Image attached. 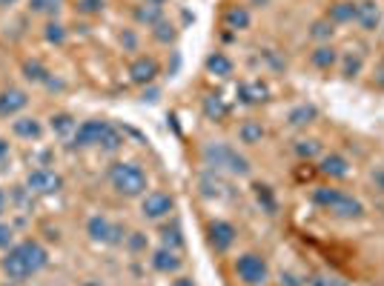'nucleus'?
<instances>
[{"label":"nucleus","instance_id":"18","mask_svg":"<svg viewBox=\"0 0 384 286\" xmlns=\"http://www.w3.org/2000/svg\"><path fill=\"white\" fill-rule=\"evenodd\" d=\"M310 63L316 66V69H321V72H330V69H333V66L339 63V52H336L333 46H330V43H321V46L310 55Z\"/></svg>","mask_w":384,"mask_h":286},{"label":"nucleus","instance_id":"9","mask_svg":"<svg viewBox=\"0 0 384 286\" xmlns=\"http://www.w3.org/2000/svg\"><path fill=\"white\" fill-rule=\"evenodd\" d=\"M86 232H89V238L95 243H120V226H115L109 218H103V214H92L89 223H86Z\"/></svg>","mask_w":384,"mask_h":286},{"label":"nucleus","instance_id":"42","mask_svg":"<svg viewBox=\"0 0 384 286\" xmlns=\"http://www.w3.org/2000/svg\"><path fill=\"white\" fill-rule=\"evenodd\" d=\"M6 155H9V143H6L3 138H0V160H3Z\"/></svg>","mask_w":384,"mask_h":286},{"label":"nucleus","instance_id":"3","mask_svg":"<svg viewBox=\"0 0 384 286\" xmlns=\"http://www.w3.org/2000/svg\"><path fill=\"white\" fill-rule=\"evenodd\" d=\"M109 184H112L115 192L127 195V198H141V195L149 189V177L138 164L120 160V164H112V169H109Z\"/></svg>","mask_w":384,"mask_h":286},{"label":"nucleus","instance_id":"20","mask_svg":"<svg viewBox=\"0 0 384 286\" xmlns=\"http://www.w3.org/2000/svg\"><path fill=\"white\" fill-rule=\"evenodd\" d=\"M135 21L141 23V26H155V23H161L164 21V6H158V3H144L135 9Z\"/></svg>","mask_w":384,"mask_h":286},{"label":"nucleus","instance_id":"36","mask_svg":"<svg viewBox=\"0 0 384 286\" xmlns=\"http://www.w3.org/2000/svg\"><path fill=\"white\" fill-rule=\"evenodd\" d=\"M361 72V58L359 55H347L344 58V78H356Z\"/></svg>","mask_w":384,"mask_h":286},{"label":"nucleus","instance_id":"6","mask_svg":"<svg viewBox=\"0 0 384 286\" xmlns=\"http://www.w3.org/2000/svg\"><path fill=\"white\" fill-rule=\"evenodd\" d=\"M0 270L6 272L9 280H26V278L34 275L32 266H29V261H26V255H23V249H21V243L12 246V249H6L3 261H0Z\"/></svg>","mask_w":384,"mask_h":286},{"label":"nucleus","instance_id":"46","mask_svg":"<svg viewBox=\"0 0 384 286\" xmlns=\"http://www.w3.org/2000/svg\"><path fill=\"white\" fill-rule=\"evenodd\" d=\"M6 286H17V283H14V280H12V283H6Z\"/></svg>","mask_w":384,"mask_h":286},{"label":"nucleus","instance_id":"28","mask_svg":"<svg viewBox=\"0 0 384 286\" xmlns=\"http://www.w3.org/2000/svg\"><path fill=\"white\" fill-rule=\"evenodd\" d=\"M161 238H164V246H169V249H181V246H184L181 226H178V223L164 226V229H161Z\"/></svg>","mask_w":384,"mask_h":286},{"label":"nucleus","instance_id":"17","mask_svg":"<svg viewBox=\"0 0 384 286\" xmlns=\"http://www.w3.org/2000/svg\"><path fill=\"white\" fill-rule=\"evenodd\" d=\"M21 249H23V255H26V261H29V266H32V272H41L43 266L49 263L46 249H43L38 241H23Z\"/></svg>","mask_w":384,"mask_h":286},{"label":"nucleus","instance_id":"39","mask_svg":"<svg viewBox=\"0 0 384 286\" xmlns=\"http://www.w3.org/2000/svg\"><path fill=\"white\" fill-rule=\"evenodd\" d=\"M310 286H347V283H344V280H339V278L319 275V278H312V280H310Z\"/></svg>","mask_w":384,"mask_h":286},{"label":"nucleus","instance_id":"26","mask_svg":"<svg viewBox=\"0 0 384 286\" xmlns=\"http://www.w3.org/2000/svg\"><path fill=\"white\" fill-rule=\"evenodd\" d=\"M253 189H255V201L264 206V212L267 214H275V195H273V189L264 186V184H255Z\"/></svg>","mask_w":384,"mask_h":286},{"label":"nucleus","instance_id":"13","mask_svg":"<svg viewBox=\"0 0 384 286\" xmlns=\"http://www.w3.org/2000/svg\"><path fill=\"white\" fill-rule=\"evenodd\" d=\"M26 92L23 89H3L0 92V118H14L21 109H26Z\"/></svg>","mask_w":384,"mask_h":286},{"label":"nucleus","instance_id":"1","mask_svg":"<svg viewBox=\"0 0 384 286\" xmlns=\"http://www.w3.org/2000/svg\"><path fill=\"white\" fill-rule=\"evenodd\" d=\"M312 204L321 206L324 212L336 214L341 221H356L364 214V204L353 195H347L341 189H333V186H316L312 189Z\"/></svg>","mask_w":384,"mask_h":286},{"label":"nucleus","instance_id":"27","mask_svg":"<svg viewBox=\"0 0 384 286\" xmlns=\"http://www.w3.org/2000/svg\"><path fill=\"white\" fill-rule=\"evenodd\" d=\"M321 152V143L316 138H307V140H299L295 143V155H299L301 160H310V157H316Z\"/></svg>","mask_w":384,"mask_h":286},{"label":"nucleus","instance_id":"19","mask_svg":"<svg viewBox=\"0 0 384 286\" xmlns=\"http://www.w3.org/2000/svg\"><path fill=\"white\" fill-rule=\"evenodd\" d=\"M224 26L233 29V32L250 29V12H247V6H230V9H226L224 12Z\"/></svg>","mask_w":384,"mask_h":286},{"label":"nucleus","instance_id":"23","mask_svg":"<svg viewBox=\"0 0 384 286\" xmlns=\"http://www.w3.org/2000/svg\"><path fill=\"white\" fill-rule=\"evenodd\" d=\"M206 72L209 75H218V78H230L233 75V60L224 55V52H213L206 58Z\"/></svg>","mask_w":384,"mask_h":286},{"label":"nucleus","instance_id":"40","mask_svg":"<svg viewBox=\"0 0 384 286\" xmlns=\"http://www.w3.org/2000/svg\"><path fill=\"white\" fill-rule=\"evenodd\" d=\"M129 246H132V249H141V246H144V238H141V235H138V232H135V235L129 238Z\"/></svg>","mask_w":384,"mask_h":286},{"label":"nucleus","instance_id":"43","mask_svg":"<svg viewBox=\"0 0 384 286\" xmlns=\"http://www.w3.org/2000/svg\"><path fill=\"white\" fill-rule=\"evenodd\" d=\"M172 286H195V283H192L189 278H178V280H175V283H172Z\"/></svg>","mask_w":384,"mask_h":286},{"label":"nucleus","instance_id":"32","mask_svg":"<svg viewBox=\"0 0 384 286\" xmlns=\"http://www.w3.org/2000/svg\"><path fill=\"white\" fill-rule=\"evenodd\" d=\"M61 3H63V0H29V9L38 12V14H52Z\"/></svg>","mask_w":384,"mask_h":286},{"label":"nucleus","instance_id":"45","mask_svg":"<svg viewBox=\"0 0 384 286\" xmlns=\"http://www.w3.org/2000/svg\"><path fill=\"white\" fill-rule=\"evenodd\" d=\"M147 3H158V6H164V0H147Z\"/></svg>","mask_w":384,"mask_h":286},{"label":"nucleus","instance_id":"21","mask_svg":"<svg viewBox=\"0 0 384 286\" xmlns=\"http://www.w3.org/2000/svg\"><path fill=\"white\" fill-rule=\"evenodd\" d=\"M12 132L17 138H26V140H38L43 135V126H41V120H34V118H17L12 123Z\"/></svg>","mask_w":384,"mask_h":286},{"label":"nucleus","instance_id":"33","mask_svg":"<svg viewBox=\"0 0 384 286\" xmlns=\"http://www.w3.org/2000/svg\"><path fill=\"white\" fill-rule=\"evenodd\" d=\"M312 38H316V41H330V38H333V23H330L327 21V17H324V21H319V23H312Z\"/></svg>","mask_w":384,"mask_h":286},{"label":"nucleus","instance_id":"38","mask_svg":"<svg viewBox=\"0 0 384 286\" xmlns=\"http://www.w3.org/2000/svg\"><path fill=\"white\" fill-rule=\"evenodd\" d=\"M12 238H14V229L9 223H0V249H12Z\"/></svg>","mask_w":384,"mask_h":286},{"label":"nucleus","instance_id":"14","mask_svg":"<svg viewBox=\"0 0 384 286\" xmlns=\"http://www.w3.org/2000/svg\"><path fill=\"white\" fill-rule=\"evenodd\" d=\"M152 270L155 272H164V275H172L181 270V258H178V249H169V246H161L158 252H152Z\"/></svg>","mask_w":384,"mask_h":286},{"label":"nucleus","instance_id":"41","mask_svg":"<svg viewBox=\"0 0 384 286\" xmlns=\"http://www.w3.org/2000/svg\"><path fill=\"white\" fill-rule=\"evenodd\" d=\"M6 206H9V198H6V192H3V189H0V214H3V212H6Z\"/></svg>","mask_w":384,"mask_h":286},{"label":"nucleus","instance_id":"22","mask_svg":"<svg viewBox=\"0 0 384 286\" xmlns=\"http://www.w3.org/2000/svg\"><path fill=\"white\" fill-rule=\"evenodd\" d=\"M238 140L244 146H255V143L264 140V126H261L258 120H244L238 126Z\"/></svg>","mask_w":384,"mask_h":286},{"label":"nucleus","instance_id":"12","mask_svg":"<svg viewBox=\"0 0 384 286\" xmlns=\"http://www.w3.org/2000/svg\"><path fill=\"white\" fill-rule=\"evenodd\" d=\"M319 172L324 177H330V181H344V177L350 175V160H347L344 155H339V152H330V155L321 157Z\"/></svg>","mask_w":384,"mask_h":286},{"label":"nucleus","instance_id":"37","mask_svg":"<svg viewBox=\"0 0 384 286\" xmlns=\"http://www.w3.org/2000/svg\"><path fill=\"white\" fill-rule=\"evenodd\" d=\"M152 29H155V38H158L161 43H169L172 38H175V32H172V26H169L167 21H161V23H155Z\"/></svg>","mask_w":384,"mask_h":286},{"label":"nucleus","instance_id":"8","mask_svg":"<svg viewBox=\"0 0 384 286\" xmlns=\"http://www.w3.org/2000/svg\"><path fill=\"white\" fill-rule=\"evenodd\" d=\"M26 189L34 195H55L63 189V177L52 169H34L26 175Z\"/></svg>","mask_w":384,"mask_h":286},{"label":"nucleus","instance_id":"24","mask_svg":"<svg viewBox=\"0 0 384 286\" xmlns=\"http://www.w3.org/2000/svg\"><path fill=\"white\" fill-rule=\"evenodd\" d=\"M238 95H241L244 103H264V100H267V86L261 83V80H255V83H244V86L238 89Z\"/></svg>","mask_w":384,"mask_h":286},{"label":"nucleus","instance_id":"5","mask_svg":"<svg viewBox=\"0 0 384 286\" xmlns=\"http://www.w3.org/2000/svg\"><path fill=\"white\" fill-rule=\"evenodd\" d=\"M233 270H235V278L244 286H264L270 280V266H267V261L261 258V255H255V252L238 255L235 263H233Z\"/></svg>","mask_w":384,"mask_h":286},{"label":"nucleus","instance_id":"10","mask_svg":"<svg viewBox=\"0 0 384 286\" xmlns=\"http://www.w3.org/2000/svg\"><path fill=\"white\" fill-rule=\"evenodd\" d=\"M235 226L226 223V221H213L206 226V238H209V246L215 249V252H226L233 243H235Z\"/></svg>","mask_w":384,"mask_h":286},{"label":"nucleus","instance_id":"2","mask_svg":"<svg viewBox=\"0 0 384 286\" xmlns=\"http://www.w3.org/2000/svg\"><path fill=\"white\" fill-rule=\"evenodd\" d=\"M72 143L75 146H100L107 152H115L120 143H124V138H120V132L112 126L109 120H83L81 126L75 129L72 135Z\"/></svg>","mask_w":384,"mask_h":286},{"label":"nucleus","instance_id":"35","mask_svg":"<svg viewBox=\"0 0 384 286\" xmlns=\"http://www.w3.org/2000/svg\"><path fill=\"white\" fill-rule=\"evenodd\" d=\"M46 41L61 46V43L66 41V29H63L61 23H49V26H46Z\"/></svg>","mask_w":384,"mask_h":286},{"label":"nucleus","instance_id":"25","mask_svg":"<svg viewBox=\"0 0 384 286\" xmlns=\"http://www.w3.org/2000/svg\"><path fill=\"white\" fill-rule=\"evenodd\" d=\"M226 103H224V98L221 95H206L204 98V115L209 118V120H224L226 118Z\"/></svg>","mask_w":384,"mask_h":286},{"label":"nucleus","instance_id":"16","mask_svg":"<svg viewBox=\"0 0 384 286\" xmlns=\"http://www.w3.org/2000/svg\"><path fill=\"white\" fill-rule=\"evenodd\" d=\"M327 21L333 26H341V23H353L356 21V3L353 0H339V3L330 6L327 12Z\"/></svg>","mask_w":384,"mask_h":286},{"label":"nucleus","instance_id":"31","mask_svg":"<svg viewBox=\"0 0 384 286\" xmlns=\"http://www.w3.org/2000/svg\"><path fill=\"white\" fill-rule=\"evenodd\" d=\"M78 126H75V120H72V115H55L52 118V132L55 135H69V132H75Z\"/></svg>","mask_w":384,"mask_h":286},{"label":"nucleus","instance_id":"29","mask_svg":"<svg viewBox=\"0 0 384 286\" xmlns=\"http://www.w3.org/2000/svg\"><path fill=\"white\" fill-rule=\"evenodd\" d=\"M312 118H316V106H295L290 112V126H304Z\"/></svg>","mask_w":384,"mask_h":286},{"label":"nucleus","instance_id":"34","mask_svg":"<svg viewBox=\"0 0 384 286\" xmlns=\"http://www.w3.org/2000/svg\"><path fill=\"white\" fill-rule=\"evenodd\" d=\"M75 9L81 14H100L103 12V0H78Z\"/></svg>","mask_w":384,"mask_h":286},{"label":"nucleus","instance_id":"11","mask_svg":"<svg viewBox=\"0 0 384 286\" xmlns=\"http://www.w3.org/2000/svg\"><path fill=\"white\" fill-rule=\"evenodd\" d=\"M158 75H161L158 60H155V58H147V55H144V58H135L132 66H129V78H132V83H138V86L152 83Z\"/></svg>","mask_w":384,"mask_h":286},{"label":"nucleus","instance_id":"7","mask_svg":"<svg viewBox=\"0 0 384 286\" xmlns=\"http://www.w3.org/2000/svg\"><path fill=\"white\" fill-rule=\"evenodd\" d=\"M175 209V198L169 192H147L141 201V214L149 221H161Z\"/></svg>","mask_w":384,"mask_h":286},{"label":"nucleus","instance_id":"30","mask_svg":"<svg viewBox=\"0 0 384 286\" xmlns=\"http://www.w3.org/2000/svg\"><path fill=\"white\" fill-rule=\"evenodd\" d=\"M23 75H26V80H32V83H46V80H49V78H46L49 72H46L38 60H26V63H23Z\"/></svg>","mask_w":384,"mask_h":286},{"label":"nucleus","instance_id":"4","mask_svg":"<svg viewBox=\"0 0 384 286\" xmlns=\"http://www.w3.org/2000/svg\"><path fill=\"white\" fill-rule=\"evenodd\" d=\"M204 160L206 166L213 169H230L233 175H250V160L238 155L233 146H226V143H209V146H204Z\"/></svg>","mask_w":384,"mask_h":286},{"label":"nucleus","instance_id":"44","mask_svg":"<svg viewBox=\"0 0 384 286\" xmlns=\"http://www.w3.org/2000/svg\"><path fill=\"white\" fill-rule=\"evenodd\" d=\"M12 3H17V0H0V6H12Z\"/></svg>","mask_w":384,"mask_h":286},{"label":"nucleus","instance_id":"15","mask_svg":"<svg viewBox=\"0 0 384 286\" xmlns=\"http://www.w3.org/2000/svg\"><path fill=\"white\" fill-rule=\"evenodd\" d=\"M378 21H381V12L373 0H361V3H356V23L364 32H373L378 26Z\"/></svg>","mask_w":384,"mask_h":286}]
</instances>
